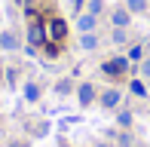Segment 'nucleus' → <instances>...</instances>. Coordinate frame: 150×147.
I'll return each instance as SVG.
<instances>
[{"mask_svg": "<svg viewBox=\"0 0 150 147\" xmlns=\"http://www.w3.org/2000/svg\"><path fill=\"white\" fill-rule=\"evenodd\" d=\"M46 34H49V40H64L67 37V22L64 18H49V25H46Z\"/></svg>", "mask_w": 150, "mask_h": 147, "instance_id": "f03ea898", "label": "nucleus"}, {"mask_svg": "<svg viewBox=\"0 0 150 147\" xmlns=\"http://www.w3.org/2000/svg\"><path fill=\"white\" fill-rule=\"evenodd\" d=\"M129 61L126 58H110V61H104V74H110V77H120V74H126Z\"/></svg>", "mask_w": 150, "mask_h": 147, "instance_id": "7ed1b4c3", "label": "nucleus"}, {"mask_svg": "<svg viewBox=\"0 0 150 147\" xmlns=\"http://www.w3.org/2000/svg\"><path fill=\"white\" fill-rule=\"evenodd\" d=\"M77 98H80L83 107H89V104L95 101V86H92V83H83V86L77 89Z\"/></svg>", "mask_w": 150, "mask_h": 147, "instance_id": "20e7f679", "label": "nucleus"}, {"mask_svg": "<svg viewBox=\"0 0 150 147\" xmlns=\"http://www.w3.org/2000/svg\"><path fill=\"white\" fill-rule=\"evenodd\" d=\"M64 147H67V144H64Z\"/></svg>", "mask_w": 150, "mask_h": 147, "instance_id": "4be33fe9", "label": "nucleus"}, {"mask_svg": "<svg viewBox=\"0 0 150 147\" xmlns=\"http://www.w3.org/2000/svg\"><path fill=\"white\" fill-rule=\"evenodd\" d=\"M67 6H71V9H80V6H83V0H67Z\"/></svg>", "mask_w": 150, "mask_h": 147, "instance_id": "6ab92c4d", "label": "nucleus"}, {"mask_svg": "<svg viewBox=\"0 0 150 147\" xmlns=\"http://www.w3.org/2000/svg\"><path fill=\"white\" fill-rule=\"evenodd\" d=\"M117 126L129 129V126H132V110H120V117H117Z\"/></svg>", "mask_w": 150, "mask_h": 147, "instance_id": "ddd939ff", "label": "nucleus"}, {"mask_svg": "<svg viewBox=\"0 0 150 147\" xmlns=\"http://www.w3.org/2000/svg\"><path fill=\"white\" fill-rule=\"evenodd\" d=\"M95 18H98V16L86 12V16H80V18H77V28L83 31V34H92V31H95Z\"/></svg>", "mask_w": 150, "mask_h": 147, "instance_id": "6e6552de", "label": "nucleus"}, {"mask_svg": "<svg viewBox=\"0 0 150 147\" xmlns=\"http://www.w3.org/2000/svg\"><path fill=\"white\" fill-rule=\"evenodd\" d=\"M129 89H132V95H147V89H144V83H141V80H132V86H129Z\"/></svg>", "mask_w": 150, "mask_h": 147, "instance_id": "4468645a", "label": "nucleus"}, {"mask_svg": "<svg viewBox=\"0 0 150 147\" xmlns=\"http://www.w3.org/2000/svg\"><path fill=\"white\" fill-rule=\"evenodd\" d=\"M28 40H31V46H43L46 40H49V34H46V25L34 18V22H31V28H28Z\"/></svg>", "mask_w": 150, "mask_h": 147, "instance_id": "f257e3e1", "label": "nucleus"}, {"mask_svg": "<svg viewBox=\"0 0 150 147\" xmlns=\"http://www.w3.org/2000/svg\"><path fill=\"white\" fill-rule=\"evenodd\" d=\"M58 43H55V40H46V43H43V55L46 58H58Z\"/></svg>", "mask_w": 150, "mask_h": 147, "instance_id": "1a4fd4ad", "label": "nucleus"}, {"mask_svg": "<svg viewBox=\"0 0 150 147\" xmlns=\"http://www.w3.org/2000/svg\"><path fill=\"white\" fill-rule=\"evenodd\" d=\"M141 77H150V58H144V61H141Z\"/></svg>", "mask_w": 150, "mask_h": 147, "instance_id": "a211bd4d", "label": "nucleus"}, {"mask_svg": "<svg viewBox=\"0 0 150 147\" xmlns=\"http://www.w3.org/2000/svg\"><path fill=\"white\" fill-rule=\"evenodd\" d=\"M25 98H28V101H37L40 98V86L37 83H25Z\"/></svg>", "mask_w": 150, "mask_h": 147, "instance_id": "9d476101", "label": "nucleus"}, {"mask_svg": "<svg viewBox=\"0 0 150 147\" xmlns=\"http://www.w3.org/2000/svg\"><path fill=\"white\" fill-rule=\"evenodd\" d=\"M101 9H104V3H101V0H89V12H92V16H98Z\"/></svg>", "mask_w": 150, "mask_h": 147, "instance_id": "2eb2a0df", "label": "nucleus"}, {"mask_svg": "<svg viewBox=\"0 0 150 147\" xmlns=\"http://www.w3.org/2000/svg\"><path fill=\"white\" fill-rule=\"evenodd\" d=\"M55 89H58V92H61V95H64V92H71V80H61V83H58V86H55Z\"/></svg>", "mask_w": 150, "mask_h": 147, "instance_id": "dca6fc26", "label": "nucleus"}, {"mask_svg": "<svg viewBox=\"0 0 150 147\" xmlns=\"http://www.w3.org/2000/svg\"><path fill=\"white\" fill-rule=\"evenodd\" d=\"M129 22H132V12H129L126 6L113 9V25H117V28H129Z\"/></svg>", "mask_w": 150, "mask_h": 147, "instance_id": "423d86ee", "label": "nucleus"}, {"mask_svg": "<svg viewBox=\"0 0 150 147\" xmlns=\"http://www.w3.org/2000/svg\"><path fill=\"white\" fill-rule=\"evenodd\" d=\"M95 147H110V144H104V141H101V144H95Z\"/></svg>", "mask_w": 150, "mask_h": 147, "instance_id": "aec40b11", "label": "nucleus"}, {"mask_svg": "<svg viewBox=\"0 0 150 147\" xmlns=\"http://www.w3.org/2000/svg\"><path fill=\"white\" fill-rule=\"evenodd\" d=\"M9 147H22V144H18V141H12V144H9Z\"/></svg>", "mask_w": 150, "mask_h": 147, "instance_id": "412c9836", "label": "nucleus"}, {"mask_svg": "<svg viewBox=\"0 0 150 147\" xmlns=\"http://www.w3.org/2000/svg\"><path fill=\"white\" fill-rule=\"evenodd\" d=\"M113 40H117V43H126V31L117 28V31H113Z\"/></svg>", "mask_w": 150, "mask_h": 147, "instance_id": "f3484780", "label": "nucleus"}, {"mask_svg": "<svg viewBox=\"0 0 150 147\" xmlns=\"http://www.w3.org/2000/svg\"><path fill=\"white\" fill-rule=\"evenodd\" d=\"M120 101H122L120 89H107L104 95H101V104H104V107H120Z\"/></svg>", "mask_w": 150, "mask_h": 147, "instance_id": "0eeeda50", "label": "nucleus"}, {"mask_svg": "<svg viewBox=\"0 0 150 147\" xmlns=\"http://www.w3.org/2000/svg\"><path fill=\"white\" fill-rule=\"evenodd\" d=\"M144 6H147V0H126V9L132 12V16L135 12H144Z\"/></svg>", "mask_w": 150, "mask_h": 147, "instance_id": "9b49d317", "label": "nucleus"}, {"mask_svg": "<svg viewBox=\"0 0 150 147\" xmlns=\"http://www.w3.org/2000/svg\"><path fill=\"white\" fill-rule=\"evenodd\" d=\"M80 46H83V49H98V37H95V34H83Z\"/></svg>", "mask_w": 150, "mask_h": 147, "instance_id": "f8f14e48", "label": "nucleus"}, {"mask_svg": "<svg viewBox=\"0 0 150 147\" xmlns=\"http://www.w3.org/2000/svg\"><path fill=\"white\" fill-rule=\"evenodd\" d=\"M18 46H22V43H18V37H16V34H9V31H3V34H0V49L16 52Z\"/></svg>", "mask_w": 150, "mask_h": 147, "instance_id": "39448f33", "label": "nucleus"}]
</instances>
